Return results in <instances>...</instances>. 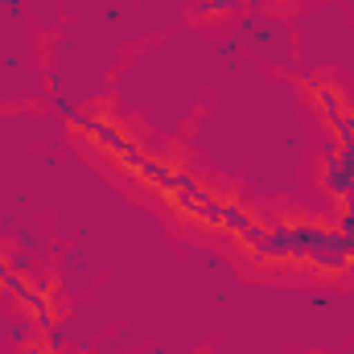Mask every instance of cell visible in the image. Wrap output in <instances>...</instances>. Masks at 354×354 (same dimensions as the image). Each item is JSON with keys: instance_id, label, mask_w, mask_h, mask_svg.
I'll list each match as a JSON object with an SVG mask.
<instances>
[{"instance_id": "1", "label": "cell", "mask_w": 354, "mask_h": 354, "mask_svg": "<svg viewBox=\"0 0 354 354\" xmlns=\"http://www.w3.org/2000/svg\"><path fill=\"white\" fill-rule=\"evenodd\" d=\"M29 354H46V351H29Z\"/></svg>"}]
</instances>
